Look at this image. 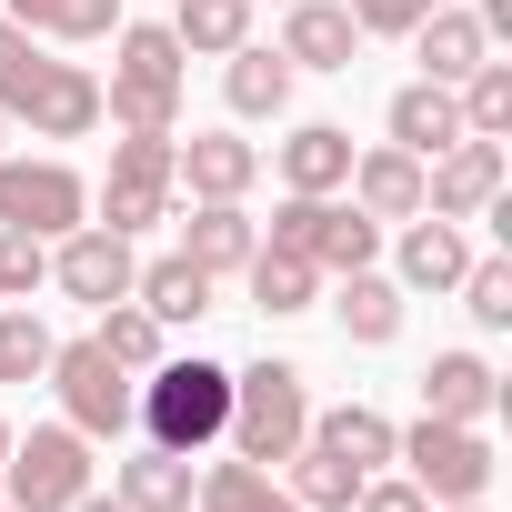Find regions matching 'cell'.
<instances>
[{
	"instance_id": "obj_30",
	"label": "cell",
	"mask_w": 512,
	"mask_h": 512,
	"mask_svg": "<svg viewBox=\"0 0 512 512\" xmlns=\"http://www.w3.org/2000/svg\"><path fill=\"white\" fill-rule=\"evenodd\" d=\"M282 472H292V502H302V512H352V492H362V472H352L342 452H322V442H302Z\"/></svg>"
},
{
	"instance_id": "obj_15",
	"label": "cell",
	"mask_w": 512,
	"mask_h": 512,
	"mask_svg": "<svg viewBox=\"0 0 512 512\" xmlns=\"http://www.w3.org/2000/svg\"><path fill=\"white\" fill-rule=\"evenodd\" d=\"M251 251H262V231H251V211L241 201H191V221H181V262L191 272H241L251 262Z\"/></svg>"
},
{
	"instance_id": "obj_28",
	"label": "cell",
	"mask_w": 512,
	"mask_h": 512,
	"mask_svg": "<svg viewBox=\"0 0 512 512\" xmlns=\"http://www.w3.org/2000/svg\"><path fill=\"white\" fill-rule=\"evenodd\" d=\"M11 21L31 41H111L121 31V0H11Z\"/></svg>"
},
{
	"instance_id": "obj_5",
	"label": "cell",
	"mask_w": 512,
	"mask_h": 512,
	"mask_svg": "<svg viewBox=\"0 0 512 512\" xmlns=\"http://www.w3.org/2000/svg\"><path fill=\"white\" fill-rule=\"evenodd\" d=\"M392 462H412V492L442 512V502H482L492 492V432L482 422H412V432H392Z\"/></svg>"
},
{
	"instance_id": "obj_44",
	"label": "cell",
	"mask_w": 512,
	"mask_h": 512,
	"mask_svg": "<svg viewBox=\"0 0 512 512\" xmlns=\"http://www.w3.org/2000/svg\"><path fill=\"white\" fill-rule=\"evenodd\" d=\"M0 131H11V121H0Z\"/></svg>"
},
{
	"instance_id": "obj_3",
	"label": "cell",
	"mask_w": 512,
	"mask_h": 512,
	"mask_svg": "<svg viewBox=\"0 0 512 512\" xmlns=\"http://www.w3.org/2000/svg\"><path fill=\"white\" fill-rule=\"evenodd\" d=\"M262 251H292V262H312V272H372L382 221H362L342 191H282V211H272V241H262Z\"/></svg>"
},
{
	"instance_id": "obj_41",
	"label": "cell",
	"mask_w": 512,
	"mask_h": 512,
	"mask_svg": "<svg viewBox=\"0 0 512 512\" xmlns=\"http://www.w3.org/2000/svg\"><path fill=\"white\" fill-rule=\"evenodd\" d=\"M0 462H11V422H0Z\"/></svg>"
},
{
	"instance_id": "obj_1",
	"label": "cell",
	"mask_w": 512,
	"mask_h": 512,
	"mask_svg": "<svg viewBox=\"0 0 512 512\" xmlns=\"http://www.w3.org/2000/svg\"><path fill=\"white\" fill-rule=\"evenodd\" d=\"M131 432L201 462V452L231 432V372L201 362V352H191V362H151V372H141V422H131Z\"/></svg>"
},
{
	"instance_id": "obj_19",
	"label": "cell",
	"mask_w": 512,
	"mask_h": 512,
	"mask_svg": "<svg viewBox=\"0 0 512 512\" xmlns=\"http://www.w3.org/2000/svg\"><path fill=\"white\" fill-rule=\"evenodd\" d=\"M111 41H121V61H111L121 91H161V101H181V61H191V51L171 41V21H121Z\"/></svg>"
},
{
	"instance_id": "obj_10",
	"label": "cell",
	"mask_w": 512,
	"mask_h": 512,
	"mask_svg": "<svg viewBox=\"0 0 512 512\" xmlns=\"http://www.w3.org/2000/svg\"><path fill=\"white\" fill-rule=\"evenodd\" d=\"M171 181L191 201H241L251 181H262V151L231 141V131H191V141H171Z\"/></svg>"
},
{
	"instance_id": "obj_29",
	"label": "cell",
	"mask_w": 512,
	"mask_h": 512,
	"mask_svg": "<svg viewBox=\"0 0 512 512\" xmlns=\"http://www.w3.org/2000/svg\"><path fill=\"white\" fill-rule=\"evenodd\" d=\"M241 282H251V302H262L272 322L322 302V272H312V262H292V251H251V262H241Z\"/></svg>"
},
{
	"instance_id": "obj_45",
	"label": "cell",
	"mask_w": 512,
	"mask_h": 512,
	"mask_svg": "<svg viewBox=\"0 0 512 512\" xmlns=\"http://www.w3.org/2000/svg\"><path fill=\"white\" fill-rule=\"evenodd\" d=\"M0 512H11V502H0Z\"/></svg>"
},
{
	"instance_id": "obj_23",
	"label": "cell",
	"mask_w": 512,
	"mask_h": 512,
	"mask_svg": "<svg viewBox=\"0 0 512 512\" xmlns=\"http://www.w3.org/2000/svg\"><path fill=\"white\" fill-rule=\"evenodd\" d=\"M332 322H342V342L382 352V342L402 332V282H382V272H342V302H332Z\"/></svg>"
},
{
	"instance_id": "obj_13",
	"label": "cell",
	"mask_w": 512,
	"mask_h": 512,
	"mask_svg": "<svg viewBox=\"0 0 512 512\" xmlns=\"http://www.w3.org/2000/svg\"><path fill=\"white\" fill-rule=\"evenodd\" d=\"M21 121H31V141H81V131H101V81L81 61H51L41 91L21 101Z\"/></svg>"
},
{
	"instance_id": "obj_38",
	"label": "cell",
	"mask_w": 512,
	"mask_h": 512,
	"mask_svg": "<svg viewBox=\"0 0 512 512\" xmlns=\"http://www.w3.org/2000/svg\"><path fill=\"white\" fill-rule=\"evenodd\" d=\"M342 11H352L362 41H412V21H432L442 0H342Z\"/></svg>"
},
{
	"instance_id": "obj_35",
	"label": "cell",
	"mask_w": 512,
	"mask_h": 512,
	"mask_svg": "<svg viewBox=\"0 0 512 512\" xmlns=\"http://www.w3.org/2000/svg\"><path fill=\"white\" fill-rule=\"evenodd\" d=\"M41 71H51V61H41V41H31L21 21H0V121H21V101L41 91Z\"/></svg>"
},
{
	"instance_id": "obj_37",
	"label": "cell",
	"mask_w": 512,
	"mask_h": 512,
	"mask_svg": "<svg viewBox=\"0 0 512 512\" xmlns=\"http://www.w3.org/2000/svg\"><path fill=\"white\" fill-rule=\"evenodd\" d=\"M452 292H462V312H472L482 332H512V262H472Z\"/></svg>"
},
{
	"instance_id": "obj_34",
	"label": "cell",
	"mask_w": 512,
	"mask_h": 512,
	"mask_svg": "<svg viewBox=\"0 0 512 512\" xmlns=\"http://www.w3.org/2000/svg\"><path fill=\"white\" fill-rule=\"evenodd\" d=\"M151 221H171V181H101V231L141 241Z\"/></svg>"
},
{
	"instance_id": "obj_11",
	"label": "cell",
	"mask_w": 512,
	"mask_h": 512,
	"mask_svg": "<svg viewBox=\"0 0 512 512\" xmlns=\"http://www.w3.org/2000/svg\"><path fill=\"white\" fill-rule=\"evenodd\" d=\"M472 272V241H462V221H442V211H412L402 221V251H392V282L402 292H452Z\"/></svg>"
},
{
	"instance_id": "obj_33",
	"label": "cell",
	"mask_w": 512,
	"mask_h": 512,
	"mask_svg": "<svg viewBox=\"0 0 512 512\" xmlns=\"http://www.w3.org/2000/svg\"><path fill=\"white\" fill-rule=\"evenodd\" d=\"M452 101H462V131H472V141H502V131H512V61H482Z\"/></svg>"
},
{
	"instance_id": "obj_24",
	"label": "cell",
	"mask_w": 512,
	"mask_h": 512,
	"mask_svg": "<svg viewBox=\"0 0 512 512\" xmlns=\"http://www.w3.org/2000/svg\"><path fill=\"white\" fill-rule=\"evenodd\" d=\"M302 442L342 452L352 472H382V462H392V422H382L372 402H332V412H312V432H302Z\"/></svg>"
},
{
	"instance_id": "obj_32",
	"label": "cell",
	"mask_w": 512,
	"mask_h": 512,
	"mask_svg": "<svg viewBox=\"0 0 512 512\" xmlns=\"http://www.w3.org/2000/svg\"><path fill=\"white\" fill-rule=\"evenodd\" d=\"M51 372V322L31 302H0V382H41Z\"/></svg>"
},
{
	"instance_id": "obj_12",
	"label": "cell",
	"mask_w": 512,
	"mask_h": 512,
	"mask_svg": "<svg viewBox=\"0 0 512 512\" xmlns=\"http://www.w3.org/2000/svg\"><path fill=\"white\" fill-rule=\"evenodd\" d=\"M292 71H352V51H362V31H352V11L342 0H282V41H272Z\"/></svg>"
},
{
	"instance_id": "obj_26",
	"label": "cell",
	"mask_w": 512,
	"mask_h": 512,
	"mask_svg": "<svg viewBox=\"0 0 512 512\" xmlns=\"http://www.w3.org/2000/svg\"><path fill=\"white\" fill-rule=\"evenodd\" d=\"M171 41H181L191 61L241 51V41H251V0H171Z\"/></svg>"
},
{
	"instance_id": "obj_36",
	"label": "cell",
	"mask_w": 512,
	"mask_h": 512,
	"mask_svg": "<svg viewBox=\"0 0 512 512\" xmlns=\"http://www.w3.org/2000/svg\"><path fill=\"white\" fill-rule=\"evenodd\" d=\"M51 282V241L41 231H11V221H0V302H31Z\"/></svg>"
},
{
	"instance_id": "obj_8",
	"label": "cell",
	"mask_w": 512,
	"mask_h": 512,
	"mask_svg": "<svg viewBox=\"0 0 512 512\" xmlns=\"http://www.w3.org/2000/svg\"><path fill=\"white\" fill-rule=\"evenodd\" d=\"M131 272H141V262H131V241H121V231H101V221H81V231H61V241H51V282H61L71 302H91V312H101V302H121V292H131Z\"/></svg>"
},
{
	"instance_id": "obj_20",
	"label": "cell",
	"mask_w": 512,
	"mask_h": 512,
	"mask_svg": "<svg viewBox=\"0 0 512 512\" xmlns=\"http://www.w3.org/2000/svg\"><path fill=\"white\" fill-rule=\"evenodd\" d=\"M392 151H412V161H432V151H452L462 141V101L442 91V81H412V91H392Z\"/></svg>"
},
{
	"instance_id": "obj_31",
	"label": "cell",
	"mask_w": 512,
	"mask_h": 512,
	"mask_svg": "<svg viewBox=\"0 0 512 512\" xmlns=\"http://www.w3.org/2000/svg\"><path fill=\"white\" fill-rule=\"evenodd\" d=\"M91 342H101V352H111V362H121L131 382H141V372L161 362V322H151V312H141L131 292H121V302H101V332H91Z\"/></svg>"
},
{
	"instance_id": "obj_22",
	"label": "cell",
	"mask_w": 512,
	"mask_h": 512,
	"mask_svg": "<svg viewBox=\"0 0 512 512\" xmlns=\"http://www.w3.org/2000/svg\"><path fill=\"white\" fill-rule=\"evenodd\" d=\"M352 181V131L342 121H302L282 141V191H342Z\"/></svg>"
},
{
	"instance_id": "obj_25",
	"label": "cell",
	"mask_w": 512,
	"mask_h": 512,
	"mask_svg": "<svg viewBox=\"0 0 512 512\" xmlns=\"http://www.w3.org/2000/svg\"><path fill=\"white\" fill-rule=\"evenodd\" d=\"M131 302H141V312H151L161 332H171V322H201V312H211V272H191L181 251H171V262L131 272Z\"/></svg>"
},
{
	"instance_id": "obj_14",
	"label": "cell",
	"mask_w": 512,
	"mask_h": 512,
	"mask_svg": "<svg viewBox=\"0 0 512 512\" xmlns=\"http://www.w3.org/2000/svg\"><path fill=\"white\" fill-rule=\"evenodd\" d=\"M342 191H352L362 221H412V211H422V161L392 151V141H382V151H352V181H342Z\"/></svg>"
},
{
	"instance_id": "obj_9",
	"label": "cell",
	"mask_w": 512,
	"mask_h": 512,
	"mask_svg": "<svg viewBox=\"0 0 512 512\" xmlns=\"http://www.w3.org/2000/svg\"><path fill=\"white\" fill-rule=\"evenodd\" d=\"M502 171H512V161H502V141H472V131H462L452 151H432V161H422V211L472 221V211L502 191Z\"/></svg>"
},
{
	"instance_id": "obj_2",
	"label": "cell",
	"mask_w": 512,
	"mask_h": 512,
	"mask_svg": "<svg viewBox=\"0 0 512 512\" xmlns=\"http://www.w3.org/2000/svg\"><path fill=\"white\" fill-rule=\"evenodd\" d=\"M302 432H312V392H302V362H251V372H231V452L241 462H262V472H282L292 452H302Z\"/></svg>"
},
{
	"instance_id": "obj_7",
	"label": "cell",
	"mask_w": 512,
	"mask_h": 512,
	"mask_svg": "<svg viewBox=\"0 0 512 512\" xmlns=\"http://www.w3.org/2000/svg\"><path fill=\"white\" fill-rule=\"evenodd\" d=\"M81 211H91V191L71 161H0V221L11 231L61 241V231H81Z\"/></svg>"
},
{
	"instance_id": "obj_27",
	"label": "cell",
	"mask_w": 512,
	"mask_h": 512,
	"mask_svg": "<svg viewBox=\"0 0 512 512\" xmlns=\"http://www.w3.org/2000/svg\"><path fill=\"white\" fill-rule=\"evenodd\" d=\"M282 502H292V492H282L262 462H241V452H231V462H211V472L191 482V512H282Z\"/></svg>"
},
{
	"instance_id": "obj_16",
	"label": "cell",
	"mask_w": 512,
	"mask_h": 512,
	"mask_svg": "<svg viewBox=\"0 0 512 512\" xmlns=\"http://www.w3.org/2000/svg\"><path fill=\"white\" fill-rule=\"evenodd\" d=\"M292 61L282 51H262V41H241V51H221V101L241 111V121H282L292 111Z\"/></svg>"
},
{
	"instance_id": "obj_42",
	"label": "cell",
	"mask_w": 512,
	"mask_h": 512,
	"mask_svg": "<svg viewBox=\"0 0 512 512\" xmlns=\"http://www.w3.org/2000/svg\"><path fill=\"white\" fill-rule=\"evenodd\" d=\"M442 512H482V502H442Z\"/></svg>"
},
{
	"instance_id": "obj_39",
	"label": "cell",
	"mask_w": 512,
	"mask_h": 512,
	"mask_svg": "<svg viewBox=\"0 0 512 512\" xmlns=\"http://www.w3.org/2000/svg\"><path fill=\"white\" fill-rule=\"evenodd\" d=\"M352 512H432V502L412 492V472H362V492H352Z\"/></svg>"
},
{
	"instance_id": "obj_40",
	"label": "cell",
	"mask_w": 512,
	"mask_h": 512,
	"mask_svg": "<svg viewBox=\"0 0 512 512\" xmlns=\"http://www.w3.org/2000/svg\"><path fill=\"white\" fill-rule=\"evenodd\" d=\"M71 512H131V502H121V492H81Z\"/></svg>"
},
{
	"instance_id": "obj_4",
	"label": "cell",
	"mask_w": 512,
	"mask_h": 512,
	"mask_svg": "<svg viewBox=\"0 0 512 512\" xmlns=\"http://www.w3.org/2000/svg\"><path fill=\"white\" fill-rule=\"evenodd\" d=\"M51 392H61V422L81 432V442H121L131 422H141V382L101 352V342H51V372H41Z\"/></svg>"
},
{
	"instance_id": "obj_17",
	"label": "cell",
	"mask_w": 512,
	"mask_h": 512,
	"mask_svg": "<svg viewBox=\"0 0 512 512\" xmlns=\"http://www.w3.org/2000/svg\"><path fill=\"white\" fill-rule=\"evenodd\" d=\"M412 51H422V81H442V91H462V81L492 61L482 21H472V11H452V0H442L432 21H412Z\"/></svg>"
},
{
	"instance_id": "obj_18",
	"label": "cell",
	"mask_w": 512,
	"mask_h": 512,
	"mask_svg": "<svg viewBox=\"0 0 512 512\" xmlns=\"http://www.w3.org/2000/svg\"><path fill=\"white\" fill-rule=\"evenodd\" d=\"M492 402H502V382H492L482 352H432V372H422V412L432 422H492Z\"/></svg>"
},
{
	"instance_id": "obj_21",
	"label": "cell",
	"mask_w": 512,
	"mask_h": 512,
	"mask_svg": "<svg viewBox=\"0 0 512 512\" xmlns=\"http://www.w3.org/2000/svg\"><path fill=\"white\" fill-rule=\"evenodd\" d=\"M191 482H201L191 452H161V442H141V452L111 472V492H121L131 512H191Z\"/></svg>"
},
{
	"instance_id": "obj_43",
	"label": "cell",
	"mask_w": 512,
	"mask_h": 512,
	"mask_svg": "<svg viewBox=\"0 0 512 512\" xmlns=\"http://www.w3.org/2000/svg\"><path fill=\"white\" fill-rule=\"evenodd\" d=\"M282 512H302V502H282Z\"/></svg>"
},
{
	"instance_id": "obj_6",
	"label": "cell",
	"mask_w": 512,
	"mask_h": 512,
	"mask_svg": "<svg viewBox=\"0 0 512 512\" xmlns=\"http://www.w3.org/2000/svg\"><path fill=\"white\" fill-rule=\"evenodd\" d=\"M81 492H91V442L71 422L11 432V462H0V502L11 512H71Z\"/></svg>"
}]
</instances>
